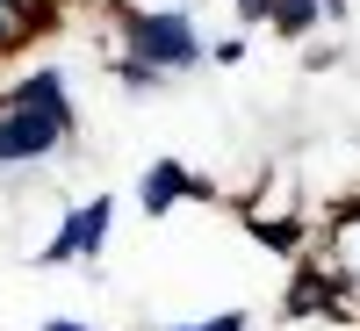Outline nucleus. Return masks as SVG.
Here are the masks:
<instances>
[{
  "instance_id": "obj_12",
  "label": "nucleus",
  "mask_w": 360,
  "mask_h": 331,
  "mask_svg": "<svg viewBox=\"0 0 360 331\" xmlns=\"http://www.w3.org/2000/svg\"><path fill=\"white\" fill-rule=\"evenodd\" d=\"M37 331H94V324H86V317H44Z\"/></svg>"
},
{
  "instance_id": "obj_9",
  "label": "nucleus",
  "mask_w": 360,
  "mask_h": 331,
  "mask_svg": "<svg viewBox=\"0 0 360 331\" xmlns=\"http://www.w3.org/2000/svg\"><path fill=\"white\" fill-rule=\"evenodd\" d=\"M166 331H252V310H209V317H188V324H166Z\"/></svg>"
},
{
  "instance_id": "obj_11",
  "label": "nucleus",
  "mask_w": 360,
  "mask_h": 331,
  "mask_svg": "<svg viewBox=\"0 0 360 331\" xmlns=\"http://www.w3.org/2000/svg\"><path fill=\"white\" fill-rule=\"evenodd\" d=\"M238 8V22H266V8H274V0H231Z\"/></svg>"
},
{
  "instance_id": "obj_1",
  "label": "nucleus",
  "mask_w": 360,
  "mask_h": 331,
  "mask_svg": "<svg viewBox=\"0 0 360 331\" xmlns=\"http://www.w3.org/2000/svg\"><path fill=\"white\" fill-rule=\"evenodd\" d=\"M72 144H79V101L65 65H22L15 79H0V180L65 159Z\"/></svg>"
},
{
  "instance_id": "obj_8",
  "label": "nucleus",
  "mask_w": 360,
  "mask_h": 331,
  "mask_svg": "<svg viewBox=\"0 0 360 331\" xmlns=\"http://www.w3.org/2000/svg\"><path fill=\"white\" fill-rule=\"evenodd\" d=\"M108 79L123 86V94H166V79H159V72H144L137 58H115V51H108Z\"/></svg>"
},
{
  "instance_id": "obj_6",
  "label": "nucleus",
  "mask_w": 360,
  "mask_h": 331,
  "mask_svg": "<svg viewBox=\"0 0 360 331\" xmlns=\"http://www.w3.org/2000/svg\"><path fill=\"white\" fill-rule=\"evenodd\" d=\"M44 29H58V8H37V0H0V65H8L15 51H29Z\"/></svg>"
},
{
  "instance_id": "obj_4",
  "label": "nucleus",
  "mask_w": 360,
  "mask_h": 331,
  "mask_svg": "<svg viewBox=\"0 0 360 331\" xmlns=\"http://www.w3.org/2000/svg\"><path fill=\"white\" fill-rule=\"evenodd\" d=\"M281 324H360L353 310V288L332 274V266H317L310 252L295 259V274L281 288Z\"/></svg>"
},
{
  "instance_id": "obj_2",
  "label": "nucleus",
  "mask_w": 360,
  "mask_h": 331,
  "mask_svg": "<svg viewBox=\"0 0 360 331\" xmlns=\"http://www.w3.org/2000/svg\"><path fill=\"white\" fill-rule=\"evenodd\" d=\"M108 22H115V58H137L144 72H159L166 86H180L188 72L209 65V37L188 0L173 8H137V0H108Z\"/></svg>"
},
{
  "instance_id": "obj_10",
  "label": "nucleus",
  "mask_w": 360,
  "mask_h": 331,
  "mask_svg": "<svg viewBox=\"0 0 360 331\" xmlns=\"http://www.w3.org/2000/svg\"><path fill=\"white\" fill-rule=\"evenodd\" d=\"M245 58H252V44L238 37V29H231V37H217V44H209V65H224V72H231V65H245Z\"/></svg>"
},
{
  "instance_id": "obj_13",
  "label": "nucleus",
  "mask_w": 360,
  "mask_h": 331,
  "mask_svg": "<svg viewBox=\"0 0 360 331\" xmlns=\"http://www.w3.org/2000/svg\"><path fill=\"white\" fill-rule=\"evenodd\" d=\"M37 8H58V15H65V0H37Z\"/></svg>"
},
{
  "instance_id": "obj_3",
  "label": "nucleus",
  "mask_w": 360,
  "mask_h": 331,
  "mask_svg": "<svg viewBox=\"0 0 360 331\" xmlns=\"http://www.w3.org/2000/svg\"><path fill=\"white\" fill-rule=\"evenodd\" d=\"M108 238H115V195H86V202H72V209H58L51 238H44L29 259H37V266H101Z\"/></svg>"
},
{
  "instance_id": "obj_7",
  "label": "nucleus",
  "mask_w": 360,
  "mask_h": 331,
  "mask_svg": "<svg viewBox=\"0 0 360 331\" xmlns=\"http://www.w3.org/2000/svg\"><path fill=\"white\" fill-rule=\"evenodd\" d=\"M266 29L288 37V44H310L324 29V0H274V8H266Z\"/></svg>"
},
{
  "instance_id": "obj_5",
  "label": "nucleus",
  "mask_w": 360,
  "mask_h": 331,
  "mask_svg": "<svg viewBox=\"0 0 360 331\" xmlns=\"http://www.w3.org/2000/svg\"><path fill=\"white\" fill-rule=\"evenodd\" d=\"M188 202H217V188H209L188 159H152V166L137 173V209L152 223H166L173 209H188Z\"/></svg>"
}]
</instances>
